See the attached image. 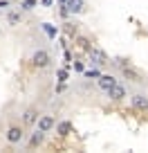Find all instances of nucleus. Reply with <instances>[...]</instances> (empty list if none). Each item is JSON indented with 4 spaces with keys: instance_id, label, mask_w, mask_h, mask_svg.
Instances as JSON below:
<instances>
[{
    "instance_id": "nucleus-1",
    "label": "nucleus",
    "mask_w": 148,
    "mask_h": 153,
    "mask_svg": "<svg viewBox=\"0 0 148 153\" xmlns=\"http://www.w3.org/2000/svg\"><path fill=\"white\" fill-rule=\"evenodd\" d=\"M32 65L36 68V70H45V68L52 65V54H49V50L45 48H38L32 52Z\"/></svg>"
},
{
    "instance_id": "nucleus-2",
    "label": "nucleus",
    "mask_w": 148,
    "mask_h": 153,
    "mask_svg": "<svg viewBox=\"0 0 148 153\" xmlns=\"http://www.w3.org/2000/svg\"><path fill=\"white\" fill-rule=\"evenodd\" d=\"M25 128L23 126H18V124H11L9 128H7V133H5V140H7V144H11V146H18V144H23L25 142Z\"/></svg>"
},
{
    "instance_id": "nucleus-3",
    "label": "nucleus",
    "mask_w": 148,
    "mask_h": 153,
    "mask_svg": "<svg viewBox=\"0 0 148 153\" xmlns=\"http://www.w3.org/2000/svg\"><path fill=\"white\" fill-rule=\"evenodd\" d=\"M105 95H108V99H110V101H115V104H117V101H124L126 97H128V90H126V86H124V83H119V81H117L115 86H112L108 92H105Z\"/></svg>"
},
{
    "instance_id": "nucleus-4",
    "label": "nucleus",
    "mask_w": 148,
    "mask_h": 153,
    "mask_svg": "<svg viewBox=\"0 0 148 153\" xmlns=\"http://www.w3.org/2000/svg\"><path fill=\"white\" fill-rule=\"evenodd\" d=\"M130 106L139 113H148V97L144 92H133L130 95Z\"/></svg>"
},
{
    "instance_id": "nucleus-5",
    "label": "nucleus",
    "mask_w": 148,
    "mask_h": 153,
    "mask_svg": "<svg viewBox=\"0 0 148 153\" xmlns=\"http://www.w3.org/2000/svg\"><path fill=\"white\" fill-rule=\"evenodd\" d=\"M36 128H40L43 133H49V131H54V128H56V120H54V115H49V113L40 115L38 122H36Z\"/></svg>"
},
{
    "instance_id": "nucleus-6",
    "label": "nucleus",
    "mask_w": 148,
    "mask_h": 153,
    "mask_svg": "<svg viewBox=\"0 0 148 153\" xmlns=\"http://www.w3.org/2000/svg\"><path fill=\"white\" fill-rule=\"evenodd\" d=\"M117 81H119V79H117L115 74H103V72H101V76L96 79V88H99L101 92H108Z\"/></svg>"
},
{
    "instance_id": "nucleus-7",
    "label": "nucleus",
    "mask_w": 148,
    "mask_h": 153,
    "mask_svg": "<svg viewBox=\"0 0 148 153\" xmlns=\"http://www.w3.org/2000/svg\"><path fill=\"white\" fill-rule=\"evenodd\" d=\"M88 56H90V63L92 65H105L108 63V56H105V52L103 50H99V48H90L88 50Z\"/></svg>"
},
{
    "instance_id": "nucleus-8",
    "label": "nucleus",
    "mask_w": 148,
    "mask_h": 153,
    "mask_svg": "<svg viewBox=\"0 0 148 153\" xmlns=\"http://www.w3.org/2000/svg\"><path fill=\"white\" fill-rule=\"evenodd\" d=\"M45 135H47V133H43L40 128H34L32 133H29V140H27V144H25V146H27V149H36V146H40V144L45 142Z\"/></svg>"
},
{
    "instance_id": "nucleus-9",
    "label": "nucleus",
    "mask_w": 148,
    "mask_h": 153,
    "mask_svg": "<svg viewBox=\"0 0 148 153\" xmlns=\"http://www.w3.org/2000/svg\"><path fill=\"white\" fill-rule=\"evenodd\" d=\"M38 117H40V113H38V108H27L23 113V126H36V122H38Z\"/></svg>"
},
{
    "instance_id": "nucleus-10",
    "label": "nucleus",
    "mask_w": 148,
    "mask_h": 153,
    "mask_svg": "<svg viewBox=\"0 0 148 153\" xmlns=\"http://www.w3.org/2000/svg\"><path fill=\"white\" fill-rule=\"evenodd\" d=\"M67 9H70V14H83L85 11V0H65Z\"/></svg>"
},
{
    "instance_id": "nucleus-11",
    "label": "nucleus",
    "mask_w": 148,
    "mask_h": 153,
    "mask_svg": "<svg viewBox=\"0 0 148 153\" xmlns=\"http://www.w3.org/2000/svg\"><path fill=\"white\" fill-rule=\"evenodd\" d=\"M72 128H74V126H72V122H70V120H61V122H56V133L61 135V137H67V135L72 133Z\"/></svg>"
},
{
    "instance_id": "nucleus-12",
    "label": "nucleus",
    "mask_w": 148,
    "mask_h": 153,
    "mask_svg": "<svg viewBox=\"0 0 148 153\" xmlns=\"http://www.w3.org/2000/svg\"><path fill=\"white\" fill-rule=\"evenodd\" d=\"M121 76H124V79H128V81H141L139 72L133 70L130 65H121Z\"/></svg>"
},
{
    "instance_id": "nucleus-13",
    "label": "nucleus",
    "mask_w": 148,
    "mask_h": 153,
    "mask_svg": "<svg viewBox=\"0 0 148 153\" xmlns=\"http://www.w3.org/2000/svg\"><path fill=\"white\" fill-rule=\"evenodd\" d=\"M23 23V11H7V25L9 27H16V25Z\"/></svg>"
},
{
    "instance_id": "nucleus-14",
    "label": "nucleus",
    "mask_w": 148,
    "mask_h": 153,
    "mask_svg": "<svg viewBox=\"0 0 148 153\" xmlns=\"http://www.w3.org/2000/svg\"><path fill=\"white\" fill-rule=\"evenodd\" d=\"M36 7H38V0H20L18 2L20 11H32V9H36Z\"/></svg>"
},
{
    "instance_id": "nucleus-15",
    "label": "nucleus",
    "mask_w": 148,
    "mask_h": 153,
    "mask_svg": "<svg viewBox=\"0 0 148 153\" xmlns=\"http://www.w3.org/2000/svg\"><path fill=\"white\" fill-rule=\"evenodd\" d=\"M99 76H101V70H99V65L90 68V70H83V79H99Z\"/></svg>"
},
{
    "instance_id": "nucleus-16",
    "label": "nucleus",
    "mask_w": 148,
    "mask_h": 153,
    "mask_svg": "<svg viewBox=\"0 0 148 153\" xmlns=\"http://www.w3.org/2000/svg\"><path fill=\"white\" fill-rule=\"evenodd\" d=\"M77 43H79V48H83V50H90V41H88V38L79 36V38H77Z\"/></svg>"
},
{
    "instance_id": "nucleus-17",
    "label": "nucleus",
    "mask_w": 148,
    "mask_h": 153,
    "mask_svg": "<svg viewBox=\"0 0 148 153\" xmlns=\"http://www.w3.org/2000/svg\"><path fill=\"white\" fill-rule=\"evenodd\" d=\"M58 83H65L67 81V68H63V70H58Z\"/></svg>"
},
{
    "instance_id": "nucleus-18",
    "label": "nucleus",
    "mask_w": 148,
    "mask_h": 153,
    "mask_svg": "<svg viewBox=\"0 0 148 153\" xmlns=\"http://www.w3.org/2000/svg\"><path fill=\"white\" fill-rule=\"evenodd\" d=\"M58 14H61L63 16V18H70V9H67V5H58Z\"/></svg>"
},
{
    "instance_id": "nucleus-19",
    "label": "nucleus",
    "mask_w": 148,
    "mask_h": 153,
    "mask_svg": "<svg viewBox=\"0 0 148 153\" xmlns=\"http://www.w3.org/2000/svg\"><path fill=\"white\" fill-rule=\"evenodd\" d=\"M11 7V0H0V11H9Z\"/></svg>"
},
{
    "instance_id": "nucleus-20",
    "label": "nucleus",
    "mask_w": 148,
    "mask_h": 153,
    "mask_svg": "<svg viewBox=\"0 0 148 153\" xmlns=\"http://www.w3.org/2000/svg\"><path fill=\"white\" fill-rule=\"evenodd\" d=\"M43 27H45V32H47L49 36H56V29H52V27H49V23H43Z\"/></svg>"
},
{
    "instance_id": "nucleus-21",
    "label": "nucleus",
    "mask_w": 148,
    "mask_h": 153,
    "mask_svg": "<svg viewBox=\"0 0 148 153\" xmlns=\"http://www.w3.org/2000/svg\"><path fill=\"white\" fill-rule=\"evenodd\" d=\"M74 70H77V72H81V74H83V70H85V65H83L81 61H74Z\"/></svg>"
},
{
    "instance_id": "nucleus-22",
    "label": "nucleus",
    "mask_w": 148,
    "mask_h": 153,
    "mask_svg": "<svg viewBox=\"0 0 148 153\" xmlns=\"http://www.w3.org/2000/svg\"><path fill=\"white\" fill-rule=\"evenodd\" d=\"M54 0H40V7H52Z\"/></svg>"
},
{
    "instance_id": "nucleus-23",
    "label": "nucleus",
    "mask_w": 148,
    "mask_h": 153,
    "mask_svg": "<svg viewBox=\"0 0 148 153\" xmlns=\"http://www.w3.org/2000/svg\"><path fill=\"white\" fill-rule=\"evenodd\" d=\"M58 5H65V0H58Z\"/></svg>"
},
{
    "instance_id": "nucleus-24",
    "label": "nucleus",
    "mask_w": 148,
    "mask_h": 153,
    "mask_svg": "<svg viewBox=\"0 0 148 153\" xmlns=\"http://www.w3.org/2000/svg\"><path fill=\"white\" fill-rule=\"evenodd\" d=\"M11 2H20V0H11Z\"/></svg>"
}]
</instances>
